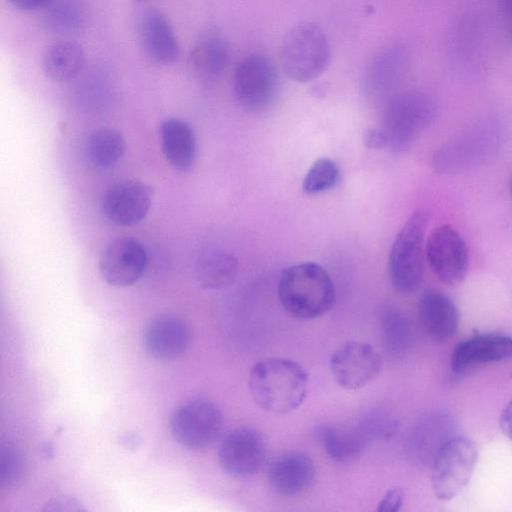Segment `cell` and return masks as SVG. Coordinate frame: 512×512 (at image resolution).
I'll use <instances>...</instances> for the list:
<instances>
[{
	"mask_svg": "<svg viewBox=\"0 0 512 512\" xmlns=\"http://www.w3.org/2000/svg\"><path fill=\"white\" fill-rule=\"evenodd\" d=\"M309 379L296 361L269 357L257 361L250 369L248 388L253 401L263 410L287 414L305 401Z\"/></svg>",
	"mask_w": 512,
	"mask_h": 512,
	"instance_id": "obj_1",
	"label": "cell"
},
{
	"mask_svg": "<svg viewBox=\"0 0 512 512\" xmlns=\"http://www.w3.org/2000/svg\"><path fill=\"white\" fill-rule=\"evenodd\" d=\"M282 307L294 318L312 320L325 315L335 302V287L319 264L303 262L285 269L278 281Z\"/></svg>",
	"mask_w": 512,
	"mask_h": 512,
	"instance_id": "obj_2",
	"label": "cell"
},
{
	"mask_svg": "<svg viewBox=\"0 0 512 512\" xmlns=\"http://www.w3.org/2000/svg\"><path fill=\"white\" fill-rule=\"evenodd\" d=\"M428 223L429 216L425 211H415L399 230L391 246L389 278L394 290L402 295L416 292L423 281Z\"/></svg>",
	"mask_w": 512,
	"mask_h": 512,
	"instance_id": "obj_3",
	"label": "cell"
},
{
	"mask_svg": "<svg viewBox=\"0 0 512 512\" xmlns=\"http://www.w3.org/2000/svg\"><path fill=\"white\" fill-rule=\"evenodd\" d=\"M330 61V45L325 32L312 22L294 26L284 36L279 49L283 72L292 80L306 83L318 78Z\"/></svg>",
	"mask_w": 512,
	"mask_h": 512,
	"instance_id": "obj_4",
	"label": "cell"
},
{
	"mask_svg": "<svg viewBox=\"0 0 512 512\" xmlns=\"http://www.w3.org/2000/svg\"><path fill=\"white\" fill-rule=\"evenodd\" d=\"M436 112L432 98L424 92L405 91L391 97L384 111L388 147L395 152L408 149L428 126Z\"/></svg>",
	"mask_w": 512,
	"mask_h": 512,
	"instance_id": "obj_5",
	"label": "cell"
},
{
	"mask_svg": "<svg viewBox=\"0 0 512 512\" xmlns=\"http://www.w3.org/2000/svg\"><path fill=\"white\" fill-rule=\"evenodd\" d=\"M477 459V446L471 439L450 437L431 462V486L436 498L450 501L457 497L470 482Z\"/></svg>",
	"mask_w": 512,
	"mask_h": 512,
	"instance_id": "obj_6",
	"label": "cell"
},
{
	"mask_svg": "<svg viewBox=\"0 0 512 512\" xmlns=\"http://www.w3.org/2000/svg\"><path fill=\"white\" fill-rule=\"evenodd\" d=\"M498 142L499 131L493 124H475L441 146L433 155V166L440 173L469 169L492 155Z\"/></svg>",
	"mask_w": 512,
	"mask_h": 512,
	"instance_id": "obj_7",
	"label": "cell"
},
{
	"mask_svg": "<svg viewBox=\"0 0 512 512\" xmlns=\"http://www.w3.org/2000/svg\"><path fill=\"white\" fill-rule=\"evenodd\" d=\"M278 89L277 71L265 55H248L234 70L233 94L237 104L247 112L267 110L275 101Z\"/></svg>",
	"mask_w": 512,
	"mask_h": 512,
	"instance_id": "obj_8",
	"label": "cell"
},
{
	"mask_svg": "<svg viewBox=\"0 0 512 512\" xmlns=\"http://www.w3.org/2000/svg\"><path fill=\"white\" fill-rule=\"evenodd\" d=\"M170 429L181 446L199 450L213 444L223 429V417L216 404L207 399H193L172 414Z\"/></svg>",
	"mask_w": 512,
	"mask_h": 512,
	"instance_id": "obj_9",
	"label": "cell"
},
{
	"mask_svg": "<svg viewBox=\"0 0 512 512\" xmlns=\"http://www.w3.org/2000/svg\"><path fill=\"white\" fill-rule=\"evenodd\" d=\"M382 358L369 343L349 340L332 353L329 368L335 382L345 390H358L381 372Z\"/></svg>",
	"mask_w": 512,
	"mask_h": 512,
	"instance_id": "obj_10",
	"label": "cell"
},
{
	"mask_svg": "<svg viewBox=\"0 0 512 512\" xmlns=\"http://www.w3.org/2000/svg\"><path fill=\"white\" fill-rule=\"evenodd\" d=\"M426 260L435 276L445 285L463 282L469 267L466 242L451 225L435 228L426 241Z\"/></svg>",
	"mask_w": 512,
	"mask_h": 512,
	"instance_id": "obj_11",
	"label": "cell"
},
{
	"mask_svg": "<svg viewBox=\"0 0 512 512\" xmlns=\"http://www.w3.org/2000/svg\"><path fill=\"white\" fill-rule=\"evenodd\" d=\"M266 453V443L261 433L254 428L241 427L223 438L218 449V460L228 475L247 478L262 468Z\"/></svg>",
	"mask_w": 512,
	"mask_h": 512,
	"instance_id": "obj_12",
	"label": "cell"
},
{
	"mask_svg": "<svg viewBox=\"0 0 512 512\" xmlns=\"http://www.w3.org/2000/svg\"><path fill=\"white\" fill-rule=\"evenodd\" d=\"M148 255L143 244L133 237H119L109 242L99 256V271L110 285L127 287L145 273Z\"/></svg>",
	"mask_w": 512,
	"mask_h": 512,
	"instance_id": "obj_13",
	"label": "cell"
},
{
	"mask_svg": "<svg viewBox=\"0 0 512 512\" xmlns=\"http://www.w3.org/2000/svg\"><path fill=\"white\" fill-rule=\"evenodd\" d=\"M151 187L138 180L118 181L104 192L101 208L113 224L130 227L140 223L152 204Z\"/></svg>",
	"mask_w": 512,
	"mask_h": 512,
	"instance_id": "obj_14",
	"label": "cell"
},
{
	"mask_svg": "<svg viewBox=\"0 0 512 512\" xmlns=\"http://www.w3.org/2000/svg\"><path fill=\"white\" fill-rule=\"evenodd\" d=\"M190 329L179 316L163 314L153 318L143 332V346L148 355L161 361L180 357L190 343Z\"/></svg>",
	"mask_w": 512,
	"mask_h": 512,
	"instance_id": "obj_15",
	"label": "cell"
},
{
	"mask_svg": "<svg viewBox=\"0 0 512 512\" xmlns=\"http://www.w3.org/2000/svg\"><path fill=\"white\" fill-rule=\"evenodd\" d=\"M316 468L304 452L288 451L275 458L268 469V480L273 490L292 497L307 491L314 483Z\"/></svg>",
	"mask_w": 512,
	"mask_h": 512,
	"instance_id": "obj_16",
	"label": "cell"
},
{
	"mask_svg": "<svg viewBox=\"0 0 512 512\" xmlns=\"http://www.w3.org/2000/svg\"><path fill=\"white\" fill-rule=\"evenodd\" d=\"M512 358V337L500 333H477L459 342L450 359L451 369L462 372L471 366Z\"/></svg>",
	"mask_w": 512,
	"mask_h": 512,
	"instance_id": "obj_17",
	"label": "cell"
},
{
	"mask_svg": "<svg viewBox=\"0 0 512 512\" xmlns=\"http://www.w3.org/2000/svg\"><path fill=\"white\" fill-rule=\"evenodd\" d=\"M408 66V53L404 46L391 44L380 50L366 66L364 89L372 96H382L393 89Z\"/></svg>",
	"mask_w": 512,
	"mask_h": 512,
	"instance_id": "obj_18",
	"label": "cell"
},
{
	"mask_svg": "<svg viewBox=\"0 0 512 512\" xmlns=\"http://www.w3.org/2000/svg\"><path fill=\"white\" fill-rule=\"evenodd\" d=\"M139 37L145 52L157 63L171 64L178 59L180 48L177 37L161 11L151 8L142 14Z\"/></svg>",
	"mask_w": 512,
	"mask_h": 512,
	"instance_id": "obj_19",
	"label": "cell"
},
{
	"mask_svg": "<svg viewBox=\"0 0 512 512\" xmlns=\"http://www.w3.org/2000/svg\"><path fill=\"white\" fill-rule=\"evenodd\" d=\"M418 314L424 330L435 341H446L457 332V306L449 296L440 291L428 290L421 295Z\"/></svg>",
	"mask_w": 512,
	"mask_h": 512,
	"instance_id": "obj_20",
	"label": "cell"
},
{
	"mask_svg": "<svg viewBox=\"0 0 512 512\" xmlns=\"http://www.w3.org/2000/svg\"><path fill=\"white\" fill-rule=\"evenodd\" d=\"M161 150L175 170L189 171L196 160L197 142L193 128L185 120L167 118L159 126Z\"/></svg>",
	"mask_w": 512,
	"mask_h": 512,
	"instance_id": "obj_21",
	"label": "cell"
},
{
	"mask_svg": "<svg viewBox=\"0 0 512 512\" xmlns=\"http://www.w3.org/2000/svg\"><path fill=\"white\" fill-rule=\"evenodd\" d=\"M315 436L329 458L338 463L356 460L368 443L358 427L320 425L315 430Z\"/></svg>",
	"mask_w": 512,
	"mask_h": 512,
	"instance_id": "obj_22",
	"label": "cell"
},
{
	"mask_svg": "<svg viewBox=\"0 0 512 512\" xmlns=\"http://www.w3.org/2000/svg\"><path fill=\"white\" fill-rule=\"evenodd\" d=\"M238 267L237 258L232 253L221 249L208 250L197 260L196 280L204 289H223L234 283Z\"/></svg>",
	"mask_w": 512,
	"mask_h": 512,
	"instance_id": "obj_23",
	"label": "cell"
},
{
	"mask_svg": "<svg viewBox=\"0 0 512 512\" xmlns=\"http://www.w3.org/2000/svg\"><path fill=\"white\" fill-rule=\"evenodd\" d=\"M191 60L194 70L203 80L218 79L229 62V48L225 39L216 31H208L195 44Z\"/></svg>",
	"mask_w": 512,
	"mask_h": 512,
	"instance_id": "obj_24",
	"label": "cell"
},
{
	"mask_svg": "<svg viewBox=\"0 0 512 512\" xmlns=\"http://www.w3.org/2000/svg\"><path fill=\"white\" fill-rule=\"evenodd\" d=\"M85 55L82 47L72 41H61L49 46L42 59L45 75L56 82L75 79L83 70Z\"/></svg>",
	"mask_w": 512,
	"mask_h": 512,
	"instance_id": "obj_25",
	"label": "cell"
},
{
	"mask_svg": "<svg viewBox=\"0 0 512 512\" xmlns=\"http://www.w3.org/2000/svg\"><path fill=\"white\" fill-rule=\"evenodd\" d=\"M126 151L122 134L112 128L93 131L85 144V157L94 168L106 169L117 164Z\"/></svg>",
	"mask_w": 512,
	"mask_h": 512,
	"instance_id": "obj_26",
	"label": "cell"
},
{
	"mask_svg": "<svg viewBox=\"0 0 512 512\" xmlns=\"http://www.w3.org/2000/svg\"><path fill=\"white\" fill-rule=\"evenodd\" d=\"M381 335L386 352L392 357H401L413 340L410 319L402 311L387 307L381 315Z\"/></svg>",
	"mask_w": 512,
	"mask_h": 512,
	"instance_id": "obj_27",
	"label": "cell"
},
{
	"mask_svg": "<svg viewBox=\"0 0 512 512\" xmlns=\"http://www.w3.org/2000/svg\"><path fill=\"white\" fill-rule=\"evenodd\" d=\"M85 22V7L78 0H52L46 7L45 23L56 33H75L82 29Z\"/></svg>",
	"mask_w": 512,
	"mask_h": 512,
	"instance_id": "obj_28",
	"label": "cell"
},
{
	"mask_svg": "<svg viewBox=\"0 0 512 512\" xmlns=\"http://www.w3.org/2000/svg\"><path fill=\"white\" fill-rule=\"evenodd\" d=\"M339 176V167L334 160L319 158L306 172L302 181V190L309 195L328 191L338 183Z\"/></svg>",
	"mask_w": 512,
	"mask_h": 512,
	"instance_id": "obj_29",
	"label": "cell"
},
{
	"mask_svg": "<svg viewBox=\"0 0 512 512\" xmlns=\"http://www.w3.org/2000/svg\"><path fill=\"white\" fill-rule=\"evenodd\" d=\"M27 472V463L21 450L5 443L0 448V482L5 487L18 485Z\"/></svg>",
	"mask_w": 512,
	"mask_h": 512,
	"instance_id": "obj_30",
	"label": "cell"
},
{
	"mask_svg": "<svg viewBox=\"0 0 512 512\" xmlns=\"http://www.w3.org/2000/svg\"><path fill=\"white\" fill-rule=\"evenodd\" d=\"M397 419L387 411H373L364 416L359 430L368 442L372 440H388L397 431Z\"/></svg>",
	"mask_w": 512,
	"mask_h": 512,
	"instance_id": "obj_31",
	"label": "cell"
},
{
	"mask_svg": "<svg viewBox=\"0 0 512 512\" xmlns=\"http://www.w3.org/2000/svg\"><path fill=\"white\" fill-rule=\"evenodd\" d=\"M405 493L401 488L394 487L386 491L380 500L377 511L378 512H397L404 503Z\"/></svg>",
	"mask_w": 512,
	"mask_h": 512,
	"instance_id": "obj_32",
	"label": "cell"
},
{
	"mask_svg": "<svg viewBox=\"0 0 512 512\" xmlns=\"http://www.w3.org/2000/svg\"><path fill=\"white\" fill-rule=\"evenodd\" d=\"M44 511H83L85 510L80 502L76 500L75 498L69 497V496H58L54 497L51 500H49L45 507L43 508Z\"/></svg>",
	"mask_w": 512,
	"mask_h": 512,
	"instance_id": "obj_33",
	"label": "cell"
},
{
	"mask_svg": "<svg viewBox=\"0 0 512 512\" xmlns=\"http://www.w3.org/2000/svg\"><path fill=\"white\" fill-rule=\"evenodd\" d=\"M364 144L370 149H383L388 147V136L382 128L368 129L364 134Z\"/></svg>",
	"mask_w": 512,
	"mask_h": 512,
	"instance_id": "obj_34",
	"label": "cell"
},
{
	"mask_svg": "<svg viewBox=\"0 0 512 512\" xmlns=\"http://www.w3.org/2000/svg\"><path fill=\"white\" fill-rule=\"evenodd\" d=\"M499 425L503 434H505L512 441V399L503 408Z\"/></svg>",
	"mask_w": 512,
	"mask_h": 512,
	"instance_id": "obj_35",
	"label": "cell"
},
{
	"mask_svg": "<svg viewBox=\"0 0 512 512\" xmlns=\"http://www.w3.org/2000/svg\"><path fill=\"white\" fill-rule=\"evenodd\" d=\"M16 9L22 11H35L47 7L52 0H8Z\"/></svg>",
	"mask_w": 512,
	"mask_h": 512,
	"instance_id": "obj_36",
	"label": "cell"
},
{
	"mask_svg": "<svg viewBox=\"0 0 512 512\" xmlns=\"http://www.w3.org/2000/svg\"><path fill=\"white\" fill-rule=\"evenodd\" d=\"M121 443L123 446L125 447H129V448H132V447H137L138 445V442H139V438L137 435L135 434H125L121 437Z\"/></svg>",
	"mask_w": 512,
	"mask_h": 512,
	"instance_id": "obj_37",
	"label": "cell"
},
{
	"mask_svg": "<svg viewBox=\"0 0 512 512\" xmlns=\"http://www.w3.org/2000/svg\"><path fill=\"white\" fill-rule=\"evenodd\" d=\"M42 453L47 458H52L54 456V448L50 443H45L42 446Z\"/></svg>",
	"mask_w": 512,
	"mask_h": 512,
	"instance_id": "obj_38",
	"label": "cell"
},
{
	"mask_svg": "<svg viewBox=\"0 0 512 512\" xmlns=\"http://www.w3.org/2000/svg\"><path fill=\"white\" fill-rule=\"evenodd\" d=\"M504 10L512 16V0H502Z\"/></svg>",
	"mask_w": 512,
	"mask_h": 512,
	"instance_id": "obj_39",
	"label": "cell"
},
{
	"mask_svg": "<svg viewBox=\"0 0 512 512\" xmlns=\"http://www.w3.org/2000/svg\"><path fill=\"white\" fill-rule=\"evenodd\" d=\"M509 34H510V39L512 40V26H511V28H510V32H509Z\"/></svg>",
	"mask_w": 512,
	"mask_h": 512,
	"instance_id": "obj_40",
	"label": "cell"
},
{
	"mask_svg": "<svg viewBox=\"0 0 512 512\" xmlns=\"http://www.w3.org/2000/svg\"><path fill=\"white\" fill-rule=\"evenodd\" d=\"M511 194H512V179H511Z\"/></svg>",
	"mask_w": 512,
	"mask_h": 512,
	"instance_id": "obj_41",
	"label": "cell"
}]
</instances>
